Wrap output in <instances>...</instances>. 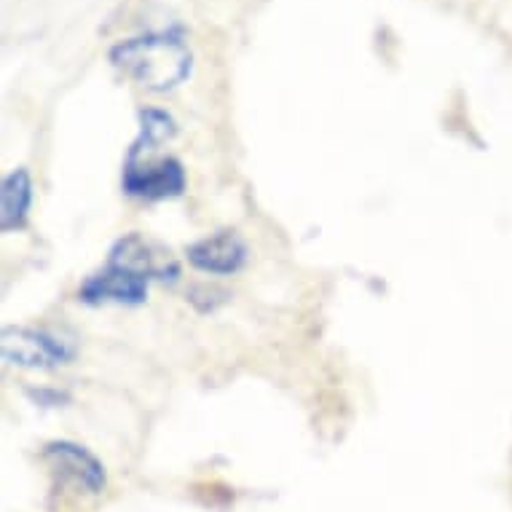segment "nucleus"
<instances>
[{
  "label": "nucleus",
  "instance_id": "nucleus-1",
  "mask_svg": "<svg viewBox=\"0 0 512 512\" xmlns=\"http://www.w3.org/2000/svg\"><path fill=\"white\" fill-rule=\"evenodd\" d=\"M110 62L145 89L169 92L191 76L194 54L177 30H161L116 43Z\"/></svg>",
  "mask_w": 512,
  "mask_h": 512
},
{
  "label": "nucleus",
  "instance_id": "nucleus-2",
  "mask_svg": "<svg viewBox=\"0 0 512 512\" xmlns=\"http://www.w3.org/2000/svg\"><path fill=\"white\" fill-rule=\"evenodd\" d=\"M121 185L129 196L143 202H164L177 199L185 191V169L172 156L167 159H148L143 153L129 151L124 164Z\"/></svg>",
  "mask_w": 512,
  "mask_h": 512
},
{
  "label": "nucleus",
  "instance_id": "nucleus-3",
  "mask_svg": "<svg viewBox=\"0 0 512 512\" xmlns=\"http://www.w3.org/2000/svg\"><path fill=\"white\" fill-rule=\"evenodd\" d=\"M3 357L19 368H57L76 357V349L65 341L33 328H9L3 333Z\"/></svg>",
  "mask_w": 512,
  "mask_h": 512
},
{
  "label": "nucleus",
  "instance_id": "nucleus-4",
  "mask_svg": "<svg viewBox=\"0 0 512 512\" xmlns=\"http://www.w3.org/2000/svg\"><path fill=\"white\" fill-rule=\"evenodd\" d=\"M43 456L62 478L70 480L73 486H78L86 494H102L108 486L105 467L84 445L70 443V440H54V443L46 445Z\"/></svg>",
  "mask_w": 512,
  "mask_h": 512
},
{
  "label": "nucleus",
  "instance_id": "nucleus-5",
  "mask_svg": "<svg viewBox=\"0 0 512 512\" xmlns=\"http://www.w3.org/2000/svg\"><path fill=\"white\" fill-rule=\"evenodd\" d=\"M148 282L135 271L108 263L105 269L89 277L78 290V298L92 306L100 303H121V306H140L148 298Z\"/></svg>",
  "mask_w": 512,
  "mask_h": 512
},
{
  "label": "nucleus",
  "instance_id": "nucleus-6",
  "mask_svg": "<svg viewBox=\"0 0 512 512\" xmlns=\"http://www.w3.org/2000/svg\"><path fill=\"white\" fill-rule=\"evenodd\" d=\"M108 263L124 266L145 279H177L180 274L177 263L169 258V252L161 250L151 239H145L143 234H129L118 239Z\"/></svg>",
  "mask_w": 512,
  "mask_h": 512
},
{
  "label": "nucleus",
  "instance_id": "nucleus-7",
  "mask_svg": "<svg viewBox=\"0 0 512 512\" xmlns=\"http://www.w3.org/2000/svg\"><path fill=\"white\" fill-rule=\"evenodd\" d=\"M188 263L194 269L204 271V274H218V277H228L244 269L247 263V244L234 234V231H218V234L199 239L188 250Z\"/></svg>",
  "mask_w": 512,
  "mask_h": 512
},
{
  "label": "nucleus",
  "instance_id": "nucleus-8",
  "mask_svg": "<svg viewBox=\"0 0 512 512\" xmlns=\"http://www.w3.org/2000/svg\"><path fill=\"white\" fill-rule=\"evenodd\" d=\"M33 207V177L27 169H14L0 188V228L11 234L27 226Z\"/></svg>",
  "mask_w": 512,
  "mask_h": 512
},
{
  "label": "nucleus",
  "instance_id": "nucleus-9",
  "mask_svg": "<svg viewBox=\"0 0 512 512\" xmlns=\"http://www.w3.org/2000/svg\"><path fill=\"white\" fill-rule=\"evenodd\" d=\"M177 135V121L172 113L161 108H145L140 110V137H137L132 148L145 153H153L159 145L169 143Z\"/></svg>",
  "mask_w": 512,
  "mask_h": 512
}]
</instances>
